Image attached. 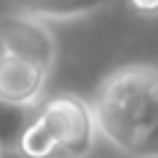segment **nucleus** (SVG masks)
I'll use <instances>...</instances> for the list:
<instances>
[{"label":"nucleus","mask_w":158,"mask_h":158,"mask_svg":"<svg viewBox=\"0 0 158 158\" xmlns=\"http://www.w3.org/2000/svg\"><path fill=\"white\" fill-rule=\"evenodd\" d=\"M98 135L127 158H158V66H118L92 98Z\"/></svg>","instance_id":"1"},{"label":"nucleus","mask_w":158,"mask_h":158,"mask_svg":"<svg viewBox=\"0 0 158 158\" xmlns=\"http://www.w3.org/2000/svg\"><path fill=\"white\" fill-rule=\"evenodd\" d=\"M98 124L92 106L71 92H61L34 108L19 150L27 158H85L95 150Z\"/></svg>","instance_id":"2"},{"label":"nucleus","mask_w":158,"mask_h":158,"mask_svg":"<svg viewBox=\"0 0 158 158\" xmlns=\"http://www.w3.org/2000/svg\"><path fill=\"white\" fill-rule=\"evenodd\" d=\"M0 42L8 56L29 61L50 74L58 61V42L45 21L24 13H8L0 19Z\"/></svg>","instance_id":"3"},{"label":"nucleus","mask_w":158,"mask_h":158,"mask_svg":"<svg viewBox=\"0 0 158 158\" xmlns=\"http://www.w3.org/2000/svg\"><path fill=\"white\" fill-rule=\"evenodd\" d=\"M48 77L50 74L42 71L40 66L6 53V58L0 61V100L13 103V106L37 108L45 95Z\"/></svg>","instance_id":"4"},{"label":"nucleus","mask_w":158,"mask_h":158,"mask_svg":"<svg viewBox=\"0 0 158 158\" xmlns=\"http://www.w3.org/2000/svg\"><path fill=\"white\" fill-rule=\"evenodd\" d=\"M113 0H13L16 13L37 21H74L103 11Z\"/></svg>","instance_id":"5"},{"label":"nucleus","mask_w":158,"mask_h":158,"mask_svg":"<svg viewBox=\"0 0 158 158\" xmlns=\"http://www.w3.org/2000/svg\"><path fill=\"white\" fill-rule=\"evenodd\" d=\"M34 116V108L27 106H13V103L0 100V150L19 148L24 129L29 127Z\"/></svg>","instance_id":"6"},{"label":"nucleus","mask_w":158,"mask_h":158,"mask_svg":"<svg viewBox=\"0 0 158 158\" xmlns=\"http://www.w3.org/2000/svg\"><path fill=\"white\" fill-rule=\"evenodd\" d=\"M129 8L142 19H158V0H127Z\"/></svg>","instance_id":"7"},{"label":"nucleus","mask_w":158,"mask_h":158,"mask_svg":"<svg viewBox=\"0 0 158 158\" xmlns=\"http://www.w3.org/2000/svg\"><path fill=\"white\" fill-rule=\"evenodd\" d=\"M0 158H27L19 148H11V150H0Z\"/></svg>","instance_id":"8"},{"label":"nucleus","mask_w":158,"mask_h":158,"mask_svg":"<svg viewBox=\"0 0 158 158\" xmlns=\"http://www.w3.org/2000/svg\"><path fill=\"white\" fill-rule=\"evenodd\" d=\"M6 58V48H3V42H0V61Z\"/></svg>","instance_id":"9"},{"label":"nucleus","mask_w":158,"mask_h":158,"mask_svg":"<svg viewBox=\"0 0 158 158\" xmlns=\"http://www.w3.org/2000/svg\"><path fill=\"white\" fill-rule=\"evenodd\" d=\"M85 158H98V156H95V153H90V156H85Z\"/></svg>","instance_id":"10"},{"label":"nucleus","mask_w":158,"mask_h":158,"mask_svg":"<svg viewBox=\"0 0 158 158\" xmlns=\"http://www.w3.org/2000/svg\"><path fill=\"white\" fill-rule=\"evenodd\" d=\"M56 158H66V156H56Z\"/></svg>","instance_id":"11"}]
</instances>
